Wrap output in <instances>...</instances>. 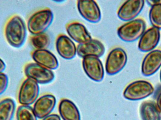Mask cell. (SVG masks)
I'll return each instance as SVG.
<instances>
[{"label":"cell","mask_w":161,"mask_h":120,"mask_svg":"<svg viewBox=\"0 0 161 120\" xmlns=\"http://www.w3.org/2000/svg\"><path fill=\"white\" fill-rule=\"evenodd\" d=\"M39 91V84L34 79L26 78L22 83L19 90V103L23 106L33 104L37 100Z\"/></svg>","instance_id":"obj_5"},{"label":"cell","mask_w":161,"mask_h":120,"mask_svg":"<svg viewBox=\"0 0 161 120\" xmlns=\"http://www.w3.org/2000/svg\"><path fill=\"white\" fill-rule=\"evenodd\" d=\"M58 112L63 120H80V112L75 104L68 99H62L58 105Z\"/></svg>","instance_id":"obj_18"},{"label":"cell","mask_w":161,"mask_h":120,"mask_svg":"<svg viewBox=\"0 0 161 120\" xmlns=\"http://www.w3.org/2000/svg\"><path fill=\"white\" fill-rule=\"evenodd\" d=\"M82 67L87 76L95 82H99L104 77V69L99 58L87 56L82 60Z\"/></svg>","instance_id":"obj_8"},{"label":"cell","mask_w":161,"mask_h":120,"mask_svg":"<svg viewBox=\"0 0 161 120\" xmlns=\"http://www.w3.org/2000/svg\"><path fill=\"white\" fill-rule=\"evenodd\" d=\"M160 81L161 82V70L160 71Z\"/></svg>","instance_id":"obj_29"},{"label":"cell","mask_w":161,"mask_h":120,"mask_svg":"<svg viewBox=\"0 0 161 120\" xmlns=\"http://www.w3.org/2000/svg\"><path fill=\"white\" fill-rule=\"evenodd\" d=\"M53 12L49 8L39 10L32 14L27 23L28 31L33 35L45 33L53 20Z\"/></svg>","instance_id":"obj_2"},{"label":"cell","mask_w":161,"mask_h":120,"mask_svg":"<svg viewBox=\"0 0 161 120\" xmlns=\"http://www.w3.org/2000/svg\"><path fill=\"white\" fill-rule=\"evenodd\" d=\"M146 28V24L143 20L135 19L120 26L117 30V34L125 42H133L141 38L145 32Z\"/></svg>","instance_id":"obj_3"},{"label":"cell","mask_w":161,"mask_h":120,"mask_svg":"<svg viewBox=\"0 0 161 120\" xmlns=\"http://www.w3.org/2000/svg\"><path fill=\"white\" fill-rule=\"evenodd\" d=\"M16 104L11 98L0 101V120H12L15 114Z\"/></svg>","instance_id":"obj_20"},{"label":"cell","mask_w":161,"mask_h":120,"mask_svg":"<svg viewBox=\"0 0 161 120\" xmlns=\"http://www.w3.org/2000/svg\"><path fill=\"white\" fill-rule=\"evenodd\" d=\"M66 31L70 37L79 44H85L91 41L92 36L83 24L77 22L69 23Z\"/></svg>","instance_id":"obj_15"},{"label":"cell","mask_w":161,"mask_h":120,"mask_svg":"<svg viewBox=\"0 0 161 120\" xmlns=\"http://www.w3.org/2000/svg\"><path fill=\"white\" fill-rule=\"evenodd\" d=\"M153 86L145 80H138L130 83L125 89L123 95L127 100L137 101L147 98L154 92Z\"/></svg>","instance_id":"obj_4"},{"label":"cell","mask_w":161,"mask_h":120,"mask_svg":"<svg viewBox=\"0 0 161 120\" xmlns=\"http://www.w3.org/2000/svg\"><path fill=\"white\" fill-rule=\"evenodd\" d=\"M6 67V66L5 63L4 62L3 60L0 58V73H3V72L5 70Z\"/></svg>","instance_id":"obj_28"},{"label":"cell","mask_w":161,"mask_h":120,"mask_svg":"<svg viewBox=\"0 0 161 120\" xmlns=\"http://www.w3.org/2000/svg\"><path fill=\"white\" fill-rule=\"evenodd\" d=\"M156 103L161 113V87L157 90L155 95Z\"/></svg>","instance_id":"obj_25"},{"label":"cell","mask_w":161,"mask_h":120,"mask_svg":"<svg viewBox=\"0 0 161 120\" xmlns=\"http://www.w3.org/2000/svg\"><path fill=\"white\" fill-rule=\"evenodd\" d=\"M4 34L8 43L13 48H19L26 39V27L24 20L18 15H14L7 22Z\"/></svg>","instance_id":"obj_1"},{"label":"cell","mask_w":161,"mask_h":120,"mask_svg":"<svg viewBox=\"0 0 161 120\" xmlns=\"http://www.w3.org/2000/svg\"><path fill=\"white\" fill-rule=\"evenodd\" d=\"M140 114L142 120H161V113L155 102L145 101L140 107Z\"/></svg>","instance_id":"obj_19"},{"label":"cell","mask_w":161,"mask_h":120,"mask_svg":"<svg viewBox=\"0 0 161 120\" xmlns=\"http://www.w3.org/2000/svg\"><path fill=\"white\" fill-rule=\"evenodd\" d=\"M17 120H37L33 108L30 106H20L16 113Z\"/></svg>","instance_id":"obj_22"},{"label":"cell","mask_w":161,"mask_h":120,"mask_svg":"<svg viewBox=\"0 0 161 120\" xmlns=\"http://www.w3.org/2000/svg\"><path fill=\"white\" fill-rule=\"evenodd\" d=\"M160 39V30L152 27L146 31L140 38L138 48L141 51L147 52L153 50Z\"/></svg>","instance_id":"obj_12"},{"label":"cell","mask_w":161,"mask_h":120,"mask_svg":"<svg viewBox=\"0 0 161 120\" xmlns=\"http://www.w3.org/2000/svg\"><path fill=\"white\" fill-rule=\"evenodd\" d=\"M147 3L151 6V7L153 6L161 4V0L160 1H158V0H153V1H147Z\"/></svg>","instance_id":"obj_27"},{"label":"cell","mask_w":161,"mask_h":120,"mask_svg":"<svg viewBox=\"0 0 161 120\" xmlns=\"http://www.w3.org/2000/svg\"><path fill=\"white\" fill-rule=\"evenodd\" d=\"M32 57L36 63L50 70H56L58 67V61L55 55L47 50H36Z\"/></svg>","instance_id":"obj_17"},{"label":"cell","mask_w":161,"mask_h":120,"mask_svg":"<svg viewBox=\"0 0 161 120\" xmlns=\"http://www.w3.org/2000/svg\"><path fill=\"white\" fill-rule=\"evenodd\" d=\"M127 60L126 53L123 49H113L110 52L106 60V72L111 76L118 73L125 68Z\"/></svg>","instance_id":"obj_6"},{"label":"cell","mask_w":161,"mask_h":120,"mask_svg":"<svg viewBox=\"0 0 161 120\" xmlns=\"http://www.w3.org/2000/svg\"><path fill=\"white\" fill-rule=\"evenodd\" d=\"M8 83V79L7 75L3 73H0V95L6 90Z\"/></svg>","instance_id":"obj_24"},{"label":"cell","mask_w":161,"mask_h":120,"mask_svg":"<svg viewBox=\"0 0 161 120\" xmlns=\"http://www.w3.org/2000/svg\"><path fill=\"white\" fill-rule=\"evenodd\" d=\"M149 18L153 27L161 30V4L151 7Z\"/></svg>","instance_id":"obj_23"},{"label":"cell","mask_w":161,"mask_h":120,"mask_svg":"<svg viewBox=\"0 0 161 120\" xmlns=\"http://www.w3.org/2000/svg\"><path fill=\"white\" fill-rule=\"evenodd\" d=\"M161 67V50L151 51L144 58L142 65V72L145 76L153 75Z\"/></svg>","instance_id":"obj_14"},{"label":"cell","mask_w":161,"mask_h":120,"mask_svg":"<svg viewBox=\"0 0 161 120\" xmlns=\"http://www.w3.org/2000/svg\"><path fill=\"white\" fill-rule=\"evenodd\" d=\"M56 99L52 94H45L38 98L34 104L33 110L37 117L43 119L49 116L54 109Z\"/></svg>","instance_id":"obj_11"},{"label":"cell","mask_w":161,"mask_h":120,"mask_svg":"<svg viewBox=\"0 0 161 120\" xmlns=\"http://www.w3.org/2000/svg\"><path fill=\"white\" fill-rule=\"evenodd\" d=\"M30 41L36 50H47L51 44L50 36L45 33L32 36Z\"/></svg>","instance_id":"obj_21"},{"label":"cell","mask_w":161,"mask_h":120,"mask_svg":"<svg viewBox=\"0 0 161 120\" xmlns=\"http://www.w3.org/2000/svg\"><path fill=\"white\" fill-rule=\"evenodd\" d=\"M57 52L66 60L73 59L77 54V47L70 38L65 35H60L56 42Z\"/></svg>","instance_id":"obj_13"},{"label":"cell","mask_w":161,"mask_h":120,"mask_svg":"<svg viewBox=\"0 0 161 120\" xmlns=\"http://www.w3.org/2000/svg\"><path fill=\"white\" fill-rule=\"evenodd\" d=\"M24 72L27 78L34 79L38 84H49L55 78L54 73L52 70L36 62L26 64L25 67Z\"/></svg>","instance_id":"obj_7"},{"label":"cell","mask_w":161,"mask_h":120,"mask_svg":"<svg viewBox=\"0 0 161 120\" xmlns=\"http://www.w3.org/2000/svg\"><path fill=\"white\" fill-rule=\"evenodd\" d=\"M145 1L130 0L125 2L117 12V16L121 20L129 22L134 20L143 8Z\"/></svg>","instance_id":"obj_10"},{"label":"cell","mask_w":161,"mask_h":120,"mask_svg":"<svg viewBox=\"0 0 161 120\" xmlns=\"http://www.w3.org/2000/svg\"><path fill=\"white\" fill-rule=\"evenodd\" d=\"M105 48L100 41L92 39L91 41L83 44H79L77 47V54L83 58L87 56L101 57L104 55Z\"/></svg>","instance_id":"obj_16"},{"label":"cell","mask_w":161,"mask_h":120,"mask_svg":"<svg viewBox=\"0 0 161 120\" xmlns=\"http://www.w3.org/2000/svg\"><path fill=\"white\" fill-rule=\"evenodd\" d=\"M42 120H61V118L58 115L52 114L44 118Z\"/></svg>","instance_id":"obj_26"},{"label":"cell","mask_w":161,"mask_h":120,"mask_svg":"<svg viewBox=\"0 0 161 120\" xmlns=\"http://www.w3.org/2000/svg\"><path fill=\"white\" fill-rule=\"evenodd\" d=\"M77 9L81 17L92 23H97L101 18V13L97 3L92 0L77 1Z\"/></svg>","instance_id":"obj_9"}]
</instances>
